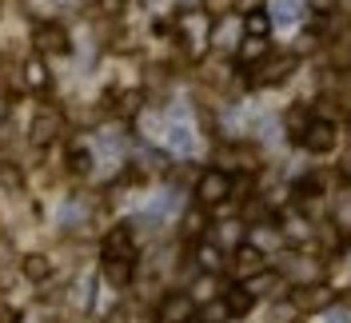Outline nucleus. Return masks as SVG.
I'll return each instance as SVG.
<instances>
[{
	"mask_svg": "<svg viewBox=\"0 0 351 323\" xmlns=\"http://www.w3.org/2000/svg\"><path fill=\"white\" fill-rule=\"evenodd\" d=\"M319 192H324V180H319V176H304V180L295 184V195H300V200H307V195H319Z\"/></svg>",
	"mask_w": 351,
	"mask_h": 323,
	"instance_id": "a878e982",
	"label": "nucleus"
},
{
	"mask_svg": "<svg viewBox=\"0 0 351 323\" xmlns=\"http://www.w3.org/2000/svg\"><path fill=\"white\" fill-rule=\"evenodd\" d=\"M240 224H236V219H232V224H223V228H219V243H228V248H240Z\"/></svg>",
	"mask_w": 351,
	"mask_h": 323,
	"instance_id": "cd10ccee",
	"label": "nucleus"
},
{
	"mask_svg": "<svg viewBox=\"0 0 351 323\" xmlns=\"http://www.w3.org/2000/svg\"><path fill=\"white\" fill-rule=\"evenodd\" d=\"M64 128V116L56 112V108H40L36 116H32V124H28V144L32 148H48L56 136Z\"/></svg>",
	"mask_w": 351,
	"mask_h": 323,
	"instance_id": "20e7f679",
	"label": "nucleus"
},
{
	"mask_svg": "<svg viewBox=\"0 0 351 323\" xmlns=\"http://www.w3.org/2000/svg\"><path fill=\"white\" fill-rule=\"evenodd\" d=\"M328 323H348V311H331V320Z\"/></svg>",
	"mask_w": 351,
	"mask_h": 323,
	"instance_id": "473e14b6",
	"label": "nucleus"
},
{
	"mask_svg": "<svg viewBox=\"0 0 351 323\" xmlns=\"http://www.w3.org/2000/svg\"><path fill=\"white\" fill-rule=\"evenodd\" d=\"M343 176H351V152H348V160H343Z\"/></svg>",
	"mask_w": 351,
	"mask_h": 323,
	"instance_id": "f704fd0d",
	"label": "nucleus"
},
{
	"mask_svg": "<svg viewBox=\"0 0 351 323\" xmlns=\"http://www.w3.org/2000/svg\"><path fill=\"white\" fill-rule=\"evenodd\" d=\"M21 276L28 283H48L52 280V259L44 256V252H32V256L21 259Z\"/></svg>",
	"mask_w": 351,
	"mask_h": 323,
	"instance_id": "f8f14e48",
	"label": "nucleus"
},
{
	"mask_svg": "<svg viewBox=\"0 0 351 323\" xmlns=\"http://www.w3.org/2000/svg\"><path fill=\"white\" fill-rule=\"evenodd\" d=\"M232 267L240 272V276H256L260 267H267V259H263V252L260 248H236V256H232Z\"/></svg>",
	"mask_w": 351,
	"mask_h": 323,
	"instance_id": "ddd939ff",
	"label": "nucleus"
},
{
	"mask_svg": "<svg viewBox=\"0 0 351 323\" xmlns=\"http://www.w3.org/2000/svg\"><path fill=\"white\" fill-rule=\"evenodd\" d=\"M260 56H267V36H247L240 44V64L247 68L252 60H260Z\"/></svg>",
	"mask_w": 351,
	"mask_h": 323,
	"instance_id": "6ab92c4d",
	"label": "nucleus"
},
{
	"mask_svg": "<svg viewBox=\"0 0 351 323\" xmlns=\"http://www.w3.org/2000/svg\"><path fill=\"white\" fill-rule=\"evenodd\" d=\"M196 267L208 272V276L223 272V252H219V243H196Z\"/></svg>",
	"mask_w": 351,
	"mask_h": 323,
	"instance_id": "4468645a",
	"label": "nucleus"
},
{
	"mask_svg": "<svg viewBox=\"0 0 351 323\" xmlns=\"http://www.w3.org/2000/svg\"><path fill=\"white\" fill-rule=\"evenodd\" d=\"M68 172L72 176H88L92 172V152L88 148H72V156H68Z\"/></svg>",
	"mask_w": 351,
	"mask_h": 323,
	"instance_id": "5701e85b",
	"label": "nucleus"
},
{
	"mask_svg": "<svg viewBox=\"0 0 351 323\" xmlns=\"http://www.w3.org/2000/svg\"><path fill=\"white\" fill-rule=\"evenodd\" d=\"M307 124H311L307 108H291V112H287V140H304Z\"/></svg>",
	"mask_w": 351,
	"mask_h": 323,
	"instance_id": "aec40b11",
	"label": "nucleus"
},
{
	"mask_svg": "<svg viewBox=\"0 0 351 323\" xmlns=\"http://www.w3.org/2000/svg\"><path fill=\"white\" fill-rule=\"evenodd\" d=\"M223 303H228V311H232V315H247V311H252V303H256V296H252L247 287H223Z\"/></svg>",
	"mask_w": 351,
	"mask_h": 323,
	"instance_id": "dca6fc26",
	"label": "nucleus"
},
{
	"mask_svg": "<svg viewBox=\"0 0 351 323\" xmlns=\"http://www.w3.org/2000/svg\"><path fill=\"white\" fill-rule=\"evenodd\" d=\"M128 8V0H100V12L104 16H116V12H124Z\"/></svg>",
	"mask_w": 351,
	"mask_h": 323,
	"instance_id": "c85d7f7f",
	"label": "nucleus"
},
{
	"mask_svg": "<svg viewBox=\"0 0 351 323\" xmlns=\"http://www.w3.org/2000/svg\"><path fill=\"white\" fill-rule=\"evenodd\" d=\"M307 4H315V8H328L331 0H307Z\"/></svg>",
	"mask_w": 351,
	"mask_h": 323,
	"instance_id": "72a5a7b5",
	"label": "nucleus"
},
{
	"mask_svg": "<svg viewBox=\"0 0 351 323\" xmlns=\"http://www.w3.org/2000/svg\"><path fill=\"white\" fill-rule=\"evenodd\" d=\"M271 32V21H267V12L256 8V12H247V36H267Z\"/></svg>",
	"mask_w": 351,
	"mask_h": 323,
	"instance_id": "b1692460",
	"label": "nucleus"
},
{
	"mask_svg": "<svg viewBox=\"0 0 351 323\" xmlns=\"http://www.w3.org/2000/svg\"><path fill=\"white\" fill-rule=\"evenodd\" d=\"M204 228H208V219H204L199 208H192V212L184 215V236H204Z\"/></svg>",
	"mask_w": 351,
	"mask_h": 323,
	"instance_id": "393cba45",
	"label": "nucleus"
},
{
	"mask_svg": "<svg viewBox=\"0 0 351 323\" xmlns=\"http://www.w3.org/2000/svg\"><path fill=\"white\" fill-rule=\"evenodd\" d=\"M196 315H199V323H223L232 311H228L223 300H212V303H204V307H196Z\"/></svg>",
	"mask_w": 351,
	"mask_h": 323,
	"instance_id": "412c9836",
	"label": "nucleus"
},
{
	"mask_svg": "<svg viewBox=\"0 0 351 323\" xmlns=\"http://www.w3.org/2000/svg\"><path fill=\"white\" fill-rule=\"evenodd\" d=\"M32 48L40 56H68L72 40H68V28L60 21H36L32 24Z\"/></svg>",
	"mask_w": 351,
	"mask_h": 323,
	"instance_id": "f257e3e1",
	"label": "nucleus"
},
{
	"mask_svg": "<svg viewBox=\"0 0 351 323\" xmlns=\"http://www.w3.org/2000/svg\"><path fill=\"white\" fill-rule=\"evenodd\" d=\"M212 21H208V12L204 8H192V12H184L180 16V40L188 44V52L192 56H204V48L212 44Z\"/></svg>",
	"mask_w": 351,
	"mask_h": 323,
	"instance_id": "f03ea898",
	"label": "nucleus"
},
{
	"mask_svg": "<svg viewBox=\"0 0 351 323\" xmlns=\"http://www.w3.org/2000/svg\"><path fill=\"white\" fill-rule=\"evenodd\" d=\"M243 287L252 291V296H267V291H276L280 287V272H271V267H260L256 276H247Z\"/></svg>",
	"mask_w": 351,
	"mask_h": 323,
	"instance_id": "2eb2a0df",
	"label": "nucleus"
},
{
	"mask_svg": "<svg viewBox=\"0 0 351 323\" xmlns=\"http://www.w3.org/2000/svg\"><path fill=\"white\" fill-rule=\"evenodd\" d=\"M21 80L28 92H36V96H44L48 88H52V72H48V64H44V56L36 52V56H28L21 64Z\"/></svg>",
	"mask_w": 351,
	"mask_h": 323,
	"instance_id": "6e6552de",
	"label": "nucleus"
},
{
	"mask_svg": "<svg viewBox=\"0 0 351 323\" xmlns=\"http://www.w3.org/2000/svg\"><path fill=\"white\" fill-rule=\"evenodd\" d=\"M331 303V287H315V283H304L291 291V307L295 311H319Z\"/></svg>",
	"mask_w": 351,
	"mask_h": 323,
	"instance_id": "9d476101",
	"label": "nucleus"
},
{
	"mask_svg": "<svg viewBox=\"0 0 351 323\" xmlns=\"http://www.w3.org/2000/svg\"><path fill=\"white\" fill-rule=\"evenodd\" d=\"M116 108H120V116H136V112L144 108V92H140V88H132V92H120Z\"/></svg>",
	"mask_w": 351,
	"mask_h": 323,
	"instance_id": "4be33fe9",
	"label": "nucleus"
},
{
	"mask_svg": "<svg viewBox=\"0 0 351 323\" xmlns=\"http://www.w3.org/2000/svg\"><path fill=\"white\" fill-rule=\"evenodd\" d=\"M196 315V300L188 291H168L156 307V323H188Z\"/></svg>",
	"mask_w": 351,
	"mask_h": 323,
	"instance_id": "423d86ee",
	"label": "nucleus"
},
{
	"mask_svg": "<svg viewBox=\"0 0 351 323\" xmlns=\"http://www.w3.org/2000/svg\"><path fill=\"white\" fill-rule=\"evenodd\" d=\"M104 276L112 287H128L132 280V259H104Z\"/></svg>",
	"mask_w": 351,
	"mask_h": 323,
	"instance_id": "f3484780",
	"label": "nucleus"
},
{
	"mask_svg": "<svg viewBox=\"0 0 351 323\" xmlns=\"http://www.w3.org/2000/svg\"><path fill=\"white\" fill-rule=\"evenodd\" d=\"M168 144H172V148H192V132L184 128V124H172V128H168Z\"/></svg>",
	"mask_w": 351,
	"mask_h": 323,
	"instance_id": "bb28decb",
	"label": "nucleus"
},
{
	"mask_svg": "<svg viewBox=\"0 0 351 323\" xmlns=\"http://www.w3.org/2000/svg\"><path fill=\"white\" fill-rule=\"evenodd\" d=\"M232 195V176L223 172V168H212V172H204L196 180V204L199 208H216Z\"/></svg>",
	"mask_w": 351,
	"mask_h": 323,
	"instance_id": "7ed1b4c3",
	"label": "nucleus"
},
{
	"mask_svg": "<svg viewBox=\"0 0 351 323\" xmlns=\"http://www.w3.org/2000/svg\"><path fill=\"white\" fill-rule=\"evenodd\" d=\"M0 12H4V0H0Z\"/></svg>",
	"mask_w": 351,
	"mask_h": 323,
	"instance_id": "c9c22d12",
	"label": "nucleus"
},
{
	"mask_svg": "<svg viewBox=\"0 0 351 323\" xmlns=\"http://www.w3.org/2000/svg\"><path fill=\"white\" fill-rule=\"evenodd\" d=\"M8 120V96H0V124Z\"/></svg>",
	"mask_w": 351,
	"mask_h": 323,
	"instance_id": "2f4dec72",
	"label": "nucleus"
},
{
	"mask_svg": "<svg viewBox=\"0 0 351 323\" xmlns=\"http://www.w3.org/2000/svg\"><path fill=\"white\" fill-rule=\"evenodd\" d=\"M300 144H304L307 152H315V156L331 152V148H335V124H331V120H311Z\"/></svg>",
	"mask_w": 351,
	"mask_h": 323,
	"instance_id": "1a4fd4ad",
	"label": "nucleus"
},
{
	"mask_svg": "<svg viewBox=\"0 0 351 323\" xmlns=\"http://www.w3.org/2000/svg\"><path fill=\"white\" fill-rule=\"evenodd\" d=\"M291 68H295V60H291V52H271V56H260L256 60V68H252V84H276V80H284V76H291Z\"/></svg>",
	"mask_w": 351,
	"mask_h": 323,
	"instance_id": "39448f33",
	"label": "nucleus"
},
{
	"mask_svg": "<svg viewBox=\"0 0 351 323\" xmlns=\"http://www.w3.org/2000/svg\"><path fill=\"white\" fill-rule=\"evenodd\" d=\"M8 252H12V248H8V239H0V267L8 263Z\"/></svg>",
	"mask_w": 351,
	"mask_h": 323,
	"instance_id": "7c9ffc66",
	"label": "nucleus"
},
{
	"mask_svg": "<svg viewBox=\"0 0 351 323\" xmlns=\"http://www.w3.org/2000/svg\"><path fill=\"white\" fill-rule=\"evenodd\" d=\"M280 228H284V239H287V243H295V248H307V243L315 239V232H311V224H307V219H304L300 212H287Z\"/></svg>",
	"mask_w": 351,
	"mask_h": 323,
	"instance_id": "9b49d317",
	"label": "nucleus"
},
{
	"mask_svg": "<svg viewBox=\"0 0 351 323\" xmlns=\"http://www.w3.org/2000/svg\"><path fill=\"white\" fill-rule=\"evenodd\" d=\"M100 252H104V259H132V252H136V236H132V224H116L108 236H104Z\"/></svg>",
	"mask_w": 351,
	"mask_h": 323,
	"instance_id": "0eeeda50",
	"label": "nucleus"
},
{
	"mask_svg": "<svg viewBox=\"0 0 351 323\" xmlns=\"http://www.w3.org/2000/svg\"><path fill=\"white\" fill-rule=\"evenodd\" d=\"M256 8H263V0H240V12H256Z\"/></svg>",
	"mask_w": 351,
	"mask_h": 323,
	"instance_id": "c756f323",
	"label": "nucleus"
},
{
	"mask_svg": "<svg viewBox=\"0 0 351 323\" xmlns=\"http://www.w3.org/2000/svg\"><path fill=\"white\" fill-rule=\"evenodd\" d=\"M72 303H76V311H92V303H96V276H88V280L76 283Z\"/></svg>",
	"mask_w": 351,
	"mask_h": 323,
	"instance_id": "a211bd4d",
	"label": "nucleus"
},
{
	"mask_svg": "<svg viewBox=\"0 0 351 323\" xmlns=\"http://www.w3.org/2000/svg\"><path fill=\"white\" fill-rule=\"evenodd\" d=\"M348 120H351V116H348Z\"/></svg>",
	"mask_w": 351,
	"mask_h": 323,
	"instance_id": "e433bc0d",
	"label": "nucleus"
}]
</instances>
